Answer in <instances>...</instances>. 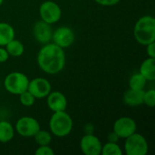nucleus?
I'll return each mask as SVG.
<instances>
[{"label": "nucleus", "mask_w": 155, "mask_h": 155, "mask_svg": "<svg viewBox=\"0 0 155 155\" xmlns=\"http://www.w3.org/2000/svg\"><path fill=\"white\" fill-rule=\"evenodd\" d=\"M37 64L41 70L46 74H58L65 65L64 49L54 43L45 44L38 52Z\"/></svg>", "instance_id": "nucleus-1"}, {"label": "nucleus", "mask_w": 155, "mask_h": 155, "mask_svg": "<svg viewBox=\"0 0 155 155\" xmlns=\"http://www.w3.org/2000/svg\"><path fill=\"white\" fill-rule=\"evenodd\" d=\"M134 35L136 41L143 45L155 42L154 17L150 15L141 17L134 25Z\"/></svg>", "instance_id": "nucleus-2"}, {"label": "nucleus", "mask_w": 155, "mask_h": 155, "mask_svg": "<svg viewBox=\"0 0 155 155\" xmlns=\"http://www.w3.org/2000/svg\"><path fill=\"white\" fill-rule=\"evenodd\" d=\"M51 134L56 137H65L73 130V120L65 111L54 112L49 121Z\"/></svg>", "instance_id": "nucleus-3"}, {"label": "nucleus", "mask_w": 155, "mask_h": 155, "mask_svg": "<svg viewBox=\"0 0 155 155\" xmlns=\"http://www.w3.org/2000/svg\"><path fill=\"white\" fill-rule=\"evenodd\" d=\"M29 84L28 77L21 72H12L8 74L4 81L5 90L15 95H19L27 90Z\"/></svg>", "instance_id": "nucleus-4"}, {"label": "nucleus", "mask_w": 155, "mask_h": 155, "mask_svg": "<svg viewBox=\"0 0 155 155\" xmlns=\"http://www.w3.org/2000/svg\"><path fill=\"white\" fill-rule=\"evenodd\" d=\"M124 150L127 155H145L148 153V143L143 135L134 133L126 138Z\"/></svg>", "instance_id": "nucleus-5"}, {"label": "nucleus", "mask_w": 155, "mask_h": 155, "mask_svg": "<svg viewBox=\"0 0 155 155\" xmlns=\"http://www.w3.org/2000/svg\"><path fill=\"white\" fill-rule=\"evenodd\" d=\"M41 20L52 25L58 22L62 16L61 7L54 1H45L39 7Z\"/></svg>", "instance_id": "nucleus-6"}, {"label": "nucleus", "mask_w": 155, "mask_h": 155, "mask_svg": "<svg viewBox=\"0 0 155 155\" xmlns=\"http://www.w3.org/2000/svg\"><path fill=\"white\" fill-rule=\"evenodd\" d=\"M15 130L20 136L34 137L40 130V124L36 119L31 116H24L18 119L15 124Z\"/></svg>", "instance_id": "nucleus-7"}, {"label": "nucleus", "mask_w": 155, "mask_h": 155, "mask_svg": "<svg viewBox=\"0 0 155 155\" xmlns=\"http://www.w3.org/2000/svg\"><path fill=\"white\" fill-rule=\"evenodd\" d=\"M52 40L54 44L64 49L74 44L75 40V35L72 28L68 26H61L53 32Z\"/></svg>", "instance_id": "nucleus-8"}, {"label": "nucleus", "mask_w": 155, "mask_h": 155, "mask_svg": "<svg viewBox=\"0 0 155 155\" xmlns=\"http://www.w3.org/2000/svg\"><path fill=\"white\" fill-rule=\"evenodd\" d=\"M137 125L135 121L128 116H123L117 119L114 124V132L119 138L126 139L133 134L136 133Z\"/></svg>", "instance_id": "nucleus-9"}, {"label": "nucleus", "mask_w": 155, "mask_h": 155, "mask_svg": "<svg viewBox=\"0 0 155 155\" xmlns=\"http://www.w3.org/2000/svg\"><path fill=\"white\" fill-rule=\"evenodd\" d=\"M52 86L48 80L42 77H37L33 80H29L27 91H29L35 99L45 98L51 92Z\"/></svg>", "instance_id": "nucleus-10"}, {"label": "nucleus", "mask_w": 155, "mask_h": 155, "mask_svg": "<svg viewBox=\"0 0 155 155\" xmlns=\"http://www.w3.org/2000/svg\"><path fill=\"white\" fill-rule=\"evenodd\" d=\"M102 146L99 138L93 134L84 135L80 141L81 151L85 155H100Z\"/></svg>", "instance_id": "nucleus-11"}, {"label": "nucleus", "mask_w": 155, "mask_h": 155, "mask_svg": "<svg viewBox=\"0 0 155 155\" xmlns=\"http://www.w3.org/2000/svg\"><path fill=\"white\" fill-rule=\"evenodd\" d=\"M33 35L35 39L42 45L50 43L53 35L51 25L43 20L35 22L33 26Z\"/></svg>", "instance_id": "nucleus-12"}, {"label": "nucleus", "mask_w": 155, "mask_h": 155, "mask_svg": "<svg viewBox=\"0 0 155 155\" xmlns=\"http://www.w3.org/2000/svg\"><path fill=\"white\" fill-rule=\"evenodd\" d=\"M47 97V106L53 112L65 111L67 108V99L64 94L59 91L50 92Z\"/></svg>", "instance_id": "nucleus-13"}, {"label": "nucleus", "mask_w": 155, "mask_h": 155, "mask_svg": "<svg viewBox=\"0 0 155 155\" xmlns=\"http://www.w3.org/2000/svg\"><path fill=\"white\" fill-rule=\"evenodd\" d=\"M144 90H134L129 88L124 94V102L131 107H137L143 104Z\"/></svg>", "instance_id": "nucleus-14"}, {"label": "nucleus", "mask_w": 155, "mask_h": 155, "mask_svg": "<svg viewBox=\"0 0 155 155\" xmlns=\"http://www.w3.org/2000/svg\"><path fill=\"white\" fill-rule=\"evenodd\" d=\"M139 73L143 74L147 81H154L155 80V58L148 57L145 59L141 66Z\"/></svg>", "instance_id": "nucleus-15"}, {"label": "nucleus", "mask_w": 155, "mask_h": 155, "mask_svg": "<svg viewBox=\"0 0 155 155\" xmlns=\"http://www.w3.org/2000/svg\"><path fill=\"white\" fill-rule=\"evenodd\" d=\"M15 29L11 25L5 22H0V46H5L15 38Z\"/></svg>", "instance_id": "nucleus-16"}, {"label": "nucleus", "mask_w": 155, "mask_h": 155, "mask_svg": "<svg viewBox=\"0 0 155 155\" xmlns=\"http://www.w3.org/2000/svg\"><path fill=\"white\" fill-rule=\"evenodd\" d=\"M15 134L13 125L7 121H0V143H9Z\"/></svg>", "instance_id": "nucleus-17"}, {"label": "nucleus", "mask_w": 155, "mask_h": 155, "mask_svg": "<svg viewBox=\"0 0 155 155\" xmlns=\"http://www.w3.org/2000/svg\"><path fill=\"white\" fill-rule=\"evenodd\" d=\"M5 49H6L9 56L19 57L25 52V45H23L22 42L14 38L5 45Z\"/></svg>", "instance_id": "nucleus-18"}, {"label": "nucleus", "mask_w": 155, "mask_h": 155, "mask_svg": "<svg viewBox=\"0 0 155 155\" xmlns=\"http://www.w3.org/2000/svg\"><path fill=\"white\" fill-rule=\"evenodd\" d=\"M146 83V78L140 73H136L133 74L129 79V88L134 90H143Z\"/></svg>", "instance_id": "nucleus-19"}, {"label": "nucleus", "mask_w": 155, "mask_h": 155, "mask_svg": "<svg viewBox=\"0 0 155 155\" xmlns=\"http://www.w3.org/2000/svg\"><path fill=\"white\" fill-rule=\"evenodd\" d=\"M35 143L39 145H49L52 142V134L51 133L45 131V130H39L34 136Z\"/></svg>", "instance_id": "nucleus-20"}, {"label": "nucleus", "mask_w": 155, "mask_h": 155, "mask_svg": "<svg viewBox=\"0 0 155 155\" xmlns=\"http://www.w3.org/2000/svg\"><path fill=\"white\" fill-rule=\"evenodd\" d=\"M123 151L121 147L117 144V143L108 142L104 145L102 146V155H123Z\"/></svg>", "instance_id": "nucleus-21"}, {"label": "nucleus", "mask_w": 155, "mask_h": 155, "mask_svg": "<svg viewBox=\"0 0 155 155\" xmlns=\"http://www.w3.org/2000/svg\"><path fill=\"white\" fill-rule=\"evenodd\" d=\"M19 101L22 105H24L25 107H30L35 104V98L29 91L26 90L24 93L19 94Z\"/></svg>", "instance_id": "nucleus-22"}, {"label": "nucleus", "mask_w": 155, "mask_h": 155, "mask_svg": "<svg viewBox=\"0 0 155 155\" xmlns=\"http://www.w3.org/2000/svg\"><path fill=\"white\" fill-rule=\"evenodd\" d=\"M143 104H145L148 107H154L155 105V90L151 89L148 91H144L143 95Z\"/></svg>", "instance_id": "nucleus-23"}, {"label": "nucleus", "mask_w": 155, "mask_h": 155, "mask_svg": "<svg viewBox=\"0 0 155 155\" xmlns=\"http://www.w3.org/2000/svg\"><path fill=\"white\" fill-rule=\"evenodd\" d=\"M36 155H54V150L49 146V145H42L39 146L36 151H35Z\"/></svg>", "instance_id": "nucleus-24"}, {"label": "nucleus", "mask_w": 155, "mask_h": 155, "mask_svg": "<svg viewBox=\"0 0 155 155\" xmlns=\"http://www.w3.org/2000/svg\"><path fill=\"white\" fill-rule=\"evenodd\" d=\"M98 5H104V6H112L117 5L121 0H94Z\"/></svg>", "instance_id": "nucleus-25"}, {"label": "nucleus", "mask_w": 155, "mask_h": 155, "mask_svg": "<svg viewBox=\"0 0 155 155\" xmlns=\"http://www.w3.org/2000/svg\"><path fill=\"white\" fill-rule=\"evenodd\" d=\"M146 53L149 57L155 58V42L150 43L146 45Z\"/></svg>", "instance_id": "nucleus-26"}, {"label": "nucleus", "mask_w": 155, "mask_h": 155, "mask_svg": "<svg viewBox=\"0 0 155 155\" xmlns=\"http://www.w3.org/2000/svg\"><path fill=\"white\" fill-rule=\"evenodd\" d=\"M9 54L5 48H3V46H0V63H5L8 60Z\"/></svg>", "instance_id": "nucleus-27"}, {"label": "nucleus", "mask_w": 155, "mask_h": 155, "mask_svg": "<svg viewBox=\"0 0 155 155\" xmlns=\"http://www.w3.org/2000/svg\"><path fill=\"white\" fill-rule=\"evenodd\" d=\"M119 139H120L119 136H118L114 132L109 134V135H108V142H111V143H117Z\"/></svg>", "instance_id": "nucleus-28"}, {"label": "nucleus", "mask_w": 155, "mask_h": 155, "mask_svg": "<svg viewBox=\"0 0 155 155\" xmlns=\"http://www.w3.org/2000/svg\"><path fill=\"white\" fill-rule=\"evenodd\" d=\"M94 128L92 124H88L84 126V132H85V134H94Z\"/></svg>", "instance_id": "nucleus-29"}, {"label": "nucleus", "mask_w": 155, "mask_h": 155, "mask_svg": "<svg viewBox=\"0 0 155 155\" xmlns=\"http://www.w3.org/2000/svg\"><path fill=\"white\" fill-rule=\"evenodd\" d=\"M4 3V0H0V5Z\"/></svg>", "instance_id": "nucleus-30"}]
</instances>
